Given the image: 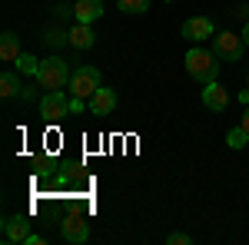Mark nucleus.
Here are the masks:
<instances>
[{
    "label": "nucleus",
    "mask_w": 249,
    "mask_h": 245,
    "mask_svg": "<svg viewBox=\"0 0 249 245\" xmlns=\"http://www.w3.org/2000/svg\"><path fill=\"white\" fill-rule=\"evenodd\" d=\"M186 63V73L193 80H199V83H213L216 76H219V57L213 53V50H199V47H193L190 53L183 57Z\"/></svg>",
    "instance_id": "f257e3e1"
},
{
    "label": "nucleus",
    "mask_w": 249,
    "mask_h": 245,
    "mask_svg": "<svg viewBox=\"0 0 249 245\" xmlns=\"http://www.w3.org/2000/svg\"><path fill=\"white\" fill-rule=\"evenodd\" d=\"M70 66H67V60L63 57H47L40 60V70H37V83L43 90H63L67 83H70Z\"/></svg>",
    "instance_id": "f03ea898"
},
{
    "label": "nucleus",
    "mask_w": 249,
    "mask_h": 245,
    "mask_svg": "<svg viewBox=\"0 0 249 245\" xmlns=\"http://www.w3.org/2000/svg\"><path fill=\"white\" fill-rule=\"evenodd\" d=\"M70 90H73V96H80V99H93V93L100 90V70L96 66H77L73 70V76H70Z\"/></svg>",
    "instance_id": "7ed1b4c3"
},
{
    "label": "nucleus",
    "mask_w": 249,
    "mask_h": 245,
    "mask_svg": "<svg viewBox=\"0 0 249 245\" xmlns=\"http://www.w3.org/2000/svg\"><path fill=\"white\" fill-rule=\"evenodd\" d=\"M243 50H246V43H243L239 33H232V30H226V33H213V53H216L219 60L236 63V60L243 57Z\"/></svg>",
    "instance_id": "20e7f679"
},
{
    "label": "nucleus",
    "mask_w": 249,
    "mask_h": 245,
    "mask_svg": "<svg viewBox=\"0 0 249 245\" xmlns=\"http://www.w3.org/2000/svg\"><path fill=\"white\" fill-rule=\"evenodd\" d=\"M40 113H43V119L47 123H60V119H67L70 113V99L60 93V90H50V93L40 99Z\"/></svg>",
    "instance_id": "39448f33"
},
{
    "label": "nucleus",
    "mask_w": 249,
    "mask_h": 245,
    "mask_svg": "<svg viewBox=\"0 0 249 245\" xmlns=\"http://www.w3.org/2000/svg\"><path fill=\"white\" fill-rule=\"evenodd\" d=\"M60 232H63V242L83 245L87 239H90V222H87L83 215H67L63 226H60Z\"/></svg>",
    "instance_id": "423d86ee"
},
{
    "label": "nucleus",
    "mask_w": 249,
    "mask_h": 245,
    "mask_svg": "<svg viewBox=\"0 0 249 245\" xmlns=\"http://www.w3.org/2000/svg\"><path fill=\"white\" fill-rule=\"evenodd\" d=\"M203 106L213 110V113H223V110L230 106V90L219 86L216 80H213V83H203Z\"/></svg>",
    "instance_id": "0eeeda50"
},
{
    "label": "nucleus",
    "mask_w": 249,
    "mask_h": 245,
    "mask_svg": "<svg viewBox=\"0 0 249 245\" xmlns=\"http://www.w3.org/2000/svg\"><path fill=\"white\" fill-rule=\"evenodd\" d=\"M27 235H30V219L27 215H10V219H3V239L7 242H27Z\"/></svg>",
    "instance_id": "6e6552de"
},
{
    "label": "nucleus",
    "mask_w": 249,
    "mask_h": 245,
    "mask_svg": "<svg viewBox=\"0 0 249 245\" xmlns=\"http://www.w3.org/2000/svg\"><path fill=\"white\" fill-rule=\"evenodd\" d=\"M216 30H213V20L210 17H190L186 23H183V37L186 40H206V37H213Z\"/></svg>",
    "instance_id": "1a4fd4ad"
},
{
    "label": "nucleus",
    "mask_w": 249,
    "mask_h": 245,
    "mask_svg": "<svg viewBox=\"0 0 249 245\" xmlns=\"http://www.w3.org/2000/svg\"><path fill=\"white\" fill-rule=\"evenodd\" d=\"M113 110H116V93L107 90V86H100L93 93V99H90V113L93 116H110Z\"/></svg>",
    "instance_id": "9d476101"
},
{
    "label": "nucleus",
    "mask_w": 249,
    "mask_h": 245,
    "mask_svg": "<svg viewBox=\"0 0 249 245\" xmlns=\"http://www.w3.org/2000/svg\"><path fill=\"white\" fill-rule=\"evenodd\" d=\"M103 14V0H77L73 3V20L77 23H93Z\"/></svg>",
    "instance_id": "9b49d317"
},
{
    "label": "nucleus",
    "mask_w": 249,
    "mask_h": 245,
    "mask_svg": "<svg viewBox=\"0 0 249 245\" xmlns=\"http://www.w3.org/2000/svg\"><path fill=\"white\" fill-rule=\"evenodd\" d=\"M67 43H70V47H77V50H90V47L96 43L90 23H73V27H70V33H67Z\"/></svg>",
    "instance_id": "f8f14e48"
},
{
    "label": "nucleus",
    "mask_w": 249,
    "mask_h": 245,
    "mask_svg": "<svg viewBox=\"0 0 249 245\" xmlns=\"http://www.w3.org/2000/svg\"><path fill=\"white\" fill-rule=\"evenodd\" d=\"M0 60H3V63H17V60H20L17 33H10V30H7V33L0 37Z\"/></svg>",
    "instance_id": "ddd939ff"
},
{
    "label": "nucleus",
    "mask_w": 249,
    "mask_h": 245,
    "mask_svg": "<svg viewBox=\"0 0 249 245\" xmlns=\"http://www.w3.org/2000/svg\"><path fill=\"white\" fill-rule=\"evenodd\" d=\"M17 93H23L17 73H3V76H0V96H3V99H14Z\"/></svg>",
    "instance_id": "4468645a"
},
{
    "label": "nucleus",
    "mask_w": 249,
    "mask_h": 245,
    "mask_svg": "<svg viewBox=\"0 0 249 245\" xmlns=\"http://www.w3.org/2000/svg\"><path fill=\"white\" fill-rule=\"evenodd\" d=\"M246 143H249V132L243 130V126H236V130L226 132V146H230V149H246Z\"/></svg>",
    "instance_id": "2eb2a0df"
},
{
    "label": "nucleus",
    "mask_w": 249,
    "mask_h": 245,
    "mask_svg": "<svg viewBox=\"0 0 249 245\" xmlns=\"http://www.w3.org/2000/svg\"><path fill=\"white\" fill-rule=\"evenodd\" d=\"M123 14H146L150 10V0H116Z\"/></svg>",
    "instance_id": "dca6fc26"
},
{
    "label": "nucleus",
    "mask_w": 249,
    "mask_h": 245,
    "mask_svg": "<svg viewBox=\"0 0 249 245\" xmlns=\"http://www.w3.org/2000/svg\"><path fill=\"white\" fill-rule=\"evenodd\" d=\"M17 66H20V73H30V76H37V70H40V60H37V57H30V53H20Z\"/></svg>",
    "instance_id": "f3484780"
},
{
    "label": "nucleus",
    "mask_w": 249,
    "mask_h": 245,
    "mask_svg": "<svg viewBox=\"0 0 249 245\" xmlns=\"http://www.w3.org/2000/svg\"><path fill=\"white\" fill-rule=\"evenodd\" d=\"M166 242H170V245H190L193 239H190V235H186V232H173V235H170V239H166Z\"/></svg>",
    "instance_id": "a211bd4d"
},
{
    "label": "nucleus",
    "mask_w": 249,
    "mask_h": 245,
    "mask_svg": "<svg viewBox=\"0 0 249 245\" xmlns=\"http://www.w3.org/2000/svg\"><path fill=\"white\" fill-rule=\"evenodd\" d=\"M83 103H87V99H80V96H70V113H80V110H83Z\"/></svg>",
    "instance_id": "6ab92c4d"
},
{
    "label": "nucleus",
    "mask_w": 249,
    "mask_h": 245,
    "mask_svg": "<svg viewBox=\"0 0 249 245\" xmlns=\"http://www.w3.org/2000/svg\"><path fill=\"white\" fill-rule=\"evenodd\" d=\"M43 40H50V43H63V33H60V30H50Z\"/></svg>",
    "instance_id": "aec40b11"
},
{
    "label": "nucleus",
    "mask_w": 249,
    "mask_h": 245,
    "mask_svg": "<svg viewBox=\"0 0 249 245\" xmlns=\"http://www.w3.org/2000/svg\"><path fill=\"white\" fill-rule=\"evenodd\" d=\"M23 245H43V239H40V235H34V232H30V235H27V242Z\"/></svg>",
    "instance_id": "412c9836"
},
{
    "label": "nucleus",
    "mask_w": 249,
    "mask_h": 245,
    "mask_svg": "<svg viewBox=\"0 0 249 245\" xmlns=\"http://www.w3.org/2000/svg\"><path fill=\"white\" fill-rule=\"evenodd\" d=\"M239 126H243V130L249 132V106H246V110H243V119H239Z\"/></svg>",
    "instance_id": "4be33fe9"
},
{
    "label": "nucleus",
    "mask_w": 249,
    "mask_h": 245,
    "mask_svg": "<svg viewBox=\"0 0 249 245\" xmlns=\"http://www.w3.org/2000/svg\"><path fill=\"white\" fill-rule=\"evenodd\" d=\"M239 37H243V43H246V47H249V20H246V27L239 30Z\"/></svg>",
    "instance_id": "5701e85b"
},
{
    "label": "nucleus",
    "mask_w": 249,
    "mask_h": 245,
    "mask_svg": "<svg viewBox=\"0 0 249 245\" xmlns=\"http://www.w3.org/2000/svg\"><path fill=\"white\" fill-rule=\"evenodd\" d=\"M166 3H173V0H166Z\"/></svg>",
    "instance_id": "b1692460"
}]
</instances>
